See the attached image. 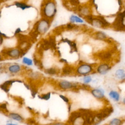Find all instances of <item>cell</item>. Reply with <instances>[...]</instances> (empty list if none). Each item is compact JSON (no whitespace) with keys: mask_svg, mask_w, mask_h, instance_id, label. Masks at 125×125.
Returning a JSON list of instances; mask_svg holds the SVG:
<instances>
[{"mask_svg":"<svg viewBox=\"0 0 125 125\" xmlns=\"http://www.w3.org/2000/svg\"><path fill=\"white\" fill-rule=\"evenodd\" d=\"M51 96V92H48L45 93L38 95V97L40 99L42 100H44V101H48L49 100H50Z\"/></svg>","mask_w":125,"mask_h":125,"instance_id":"27","label":"cell"},{"mask_svg":"<svg viewBox=\"0 0 125 125\" xmlns=\"http://www.w3.org/2000/svg\"><path fill=\"white\" fill-rule=\"evenodd\" d=\"M123 9H125V0H123Z\"/></svg>","mask_w":125,"mask_h":125,"instance_id":"46","label":"cell"},{"mask_svg":"<svg viewBox=\"0 0 125 125\" xmlns=\"http://www.w3.org/2000/svg\"><path fill=\"white\" fill-rule=\"evenodd\" d=\"M117 49L113 46L102 49L94 53V58L99 62L114 63L117 56Z\"/></svg>","mask_w":125,"mask_h":125,"instance_id":"1","label":"cell"},{"mask_svg":"<svg viewBox=\"0 0 125 125\" xmlns=\"http://www.w3.org/2000/svg\"><path fill=\"white\" fill-rule=\"evenodd\" d=\"M27 123L30 125H34L35 124V121L33 120V119H29L28 120V121H27Z\"/></svg>","mask_w":125,"mask_h":125,"instance_id":"40","label":"cell"},{"mask_svg":"<svg viewBox=\"0 0 125 125\" xmlns=\"http://www.w3.org/2000/svg\"><path fill=\"white\" fill-rule=\"evenodd\" d=\"M30 91L31 92V95L32 97L33 98H35L36 97V96H37V93H38L37 89L35 87H33V86H32L31 89Z\"/></svg>","mask_w":125,"mask_h":125,"instance_id":"34","label":"cell"},{"mask_svg":"<svg viewBox=\"0 0 125 125\" xmlns=\"http://www.w3.org/2000/svg\"><path fill=\"white\" fill-rule=\"evenodd\" d=\"M92 27L98 29H107L111 27V23L103 15H91L84 19Z\"/></svg>","mask_w":125,"mask_h":125,"instance_id":"3","label":"cell"},{"mask_svg":"<svg viewBox=\"0 0 125 125\" xmlns=\"http://www.w3.org/2000/svg\"><path fill=\"white\" fill-rule=\"evenodd\" d=\"M124 120L121 118L115 117L110 120L106 125H122Z\"/></svg>","mask_w":125,"mask_h":125,"instance_id":"23","label":"cell"},{"mask_svg":"<svg viewBox=\"0 0 125 125\" xmlns=\"http://www.w3.org/2000/svg\"><path fill=\"white\" fill-rule=\"evenodd\" d=\"M69 22L73 24H85L86 21L85 20L78 15L72 14L70 16L69 18Z\"/></svg>","mask_w":125,"mask_h":125,"instance_id":"18","label":"cell"},{"mask_svg":"<svg viewBox=\"0 0 125 125\" xmlns=\"http://www.w3.org/2000/svg\"><path fill=\"white\" fill-rule=\"evenodd\" d=\"M93 78L91 75H88L82 77L81 81L83 82V83L88 85L89 83H92Z\"/></svg>","mask_w":125,"mask_h":125,"instance_id":"26","label":"cell"},{"mask_svg":"<svg viewBox=\"0 0 125 125\" xmlns=\"http://www.w3.org/2000/svg\"><path fill=\"white\" fill-rule=\"evenodd\" d=\"M92 5L90 2L80 4L77 7V11L78 13V15L84 19L86 17L92 15Z\"/></svg>","mask_w":125,"mask_h":125,"instance_id":"11","label":"cell"},{"mask_svg":"<svg viewBox=\"0 0 125 125\" xmlns=\"http://www.w3.org/2000/svg\"><path fill=\"white\" fill-rule=\"evenodd\" d=\"M51 21L48 19L42 18L35 24L34 31L38 35H44L50 29L51 25Z\"/></svg>","mask_w":125,"mask_h":125,"instance_id":"7","label":"cell"},{"mask_svg":"<svg viewBox=\"0 0 125 125\" xmlns=\"http://www.w3.org/2000/svg\"><path fill=\"white\" fill-rule=\"evenodd\" d=\"M27 108L28 109V110H30V111H32V110H33V109H32V108H31L30 107H29V106H27Z\"/></svg>","mask_w":125,"mask_h":125,"instance_id":"47","label":"cell"},{"mask_svg":"<svg viewBox=\"0 0 125 125\" xmlns=\"http://www.w3.org/2000/svg\"><path fill=\"white\" fill-rule=\"evenodd\" d=\"M114 111V109L111 106H107L95 111L94 120L93 125H99L104 120L110 116Z\"/></svg>","mask_w":125,"mask_h":125,"instance_id":"6","label":"cell"},{"mask_svg":"<svg viewBox=\"0 0 125 125\" xmlns=\"http://www.w3.org/2000/svg\"><path fill=\"white\" fill-rule=\"evenodd\" d=\"M114 77L119 82H125V69L124 68L116 69L114 73Z\"/></svg>","mask_w":125,"mask_h":125,"instance_id":"17","label":"cell"},{"mask_svg":"<svg viewBox=\"0 0 125 125\" xmlns=\"http://www.w3.org/2000/svg\"><path fill=\"white\" fill-rule=\"evenodd\" d=\"M16 82L22 83H23L22 81L19 79H12L4 81L3 83L0 84V88L1 90L3 91L5 93H9L11 86L13 85V84Z\"/></svg>","mask_w":125,"mask_h":125,"instance_id":"14","label":"cell"},{"mask_svg":"<svg viewBox=\"0 0 125 125\" xmlns=\"http://www.w3.org/2000/svg\"><path fill=\"white\" fill-rule=\"evenodd\" d=\"M7 106V103H3L0 104V112L7 113L8 114L9 113V111Z\"/></svg>","mask_w":125,"mask_h":125,"instance_id":"29","label":"cell"},{"mask_svg":"<svg viewBox=\"0 0 125 125\" xmlns=\"http://www.w3.org/2000/svg\"><path fill=\"white\" fill-rule=\"evenodd\" d=\"M7 116L9 119L18 122H23L24 121V118L23 116L17 112H9L7 114Z\"/></svg>","mask_w":125,"mask_h":125,"instance_id":"20","label":"cell"},{"mask_svg":"<svg viewBox=\"0 0 125 125\" xmlns=\"http://www.w3.org/2000/svg\"><path fill=\"white\" fill-rule=\"evenodd\" d=\"M22 63L23 64H25L27 66H32L33 64V60L27 58L26 57H24L22 59Z\"/></svg>","mask_w":125,"mask_h":125,"instance_id":"28","label":"cell"},{"mask_svg":"<svg viewBox=\"0 0 125 125\" xmlns=\"http://www.w3.org/2000/svg\"><path fill=\"white\" fill-rule=\"evenodd\" d=\"M96 63L80 61L75 67V75L83 77L95 74V68Z\"/></svg>","mask_w":125,"mask_h":125,"instance_id":"4","label":"cell"},{"mask_svg":"<svg viewBox=\"0 0 125 125\" xmlns=\"http://www.w3.org/2000/svg\"><path fill=\"white\" fill-rule=\"evenodd\" d=\"M109 98L113 101L116 103H118L121 100V94L120 93L115 89H111L108 93Z\"/></svg>","mask_w":125,"mask_h":125,"instance_id":"19","label":"cell"},{"mask_svg":"<svg viewBox=\"0 0 125 125\" xmlns=\"http://www.w3.org/2000/svg\"><path fill=\"white\" fill-rule=\"evenodd\" d=\"M62 41L63 42H65L67 43L70 48V52H78V48H77V43L74 42V41H72L67 38H65V39H63Z\"/></svg>","mask_w":125,"mask_h":125,"instance_id":"21","label":"cell"},{"mask_svg":"<svg viewBox=\"0 0 125 125\" xmlns=\"http://www.w3.org/2000/svg\"><path fill=\"white\" fill-rule=\"evenodd\" d=\"M23 84H24L25 87L27 90H31V87H32V85H30V84H29V83H23Z\"/></svg>","mask_w":125,"mask_h":125,"instance_id":"37","label":"cell"},{"mask_svg":"<svg viewBox=\"0 0 125 125\" xmlns=\"http://www.w3.org/2000/svg\"><path fill=\"white\" fill-rule=\"evenodd\" d=\"M51 125H68L67 124L63 123L62 122H55L52 124Z\"/></svg>","mask_w":125,"mask_h":125,"instance_id":"39","label":"cell"},{"mask_svg":"<svg viewBox=\"0 0 125 125\" xmlns=\"http://www.w3.org/2000/svg\"><path fill=\"white\" fill-rule=\"evenodd\" d=\"M90 92L91 95L98 100L104 101L106 99L105 90L102 87H97L91 88Z\"/></svg>","mask_w":125,"mask_h":125,"instance_id":"13","label":"cell"},{"mask_svg":"<svg viewBox=\"0 0 125 125\" xmlns=\"http://www.w3.org/2000/svg\"><path fill=\"white\" fill-rule=\"evenodd\" d=\"M60 62H61L63 63H64L65 64H67V63H68V62L67 61V60H65V59H63V58H62V59H61L60 60Z\"/></svg>","mask_w":125,"mask_h":125,"instance_id":"41","label":"cell"},{"mask_svg":"<svg viewBox=\"0 0 125 125\" xmlns=\"http://www.w3.org/2000/svg\"><path fill=\"white\" fill-rule=\"evenodd\" d=\"M113 63L107 62H99L96 63L95 72V74H98L101 76L106 75L111 70Z\"/></svg>","mask_w":125,"mask_h":125,"instance_id":"9","label":"cell"},{"mask_svg":"<svg viewBox=\"0 0 125 125\" xmlns=\"http://www.w3.org/2000/svg\"><path fill=\"white\" fill-rule=\"evenodd\" d=\"M26 53L23 51L19 47L3 49L1 51L3 57L11 59H18L23 56Z\"/></svg>","mask_w":125,"mask_h":125,"instance_id":"8","label":"cell"},{"mask_svg":"<svg viewBox=\"0 0 125 125\" xmlns=\"http://www.w3.org/2000/svg\"><path fill=\"white\" fill-rule=\"evenodd\" d=\"M44 72L45 74L49 75H51V76L57 75L59 73L58 69L57 68L54 67L46 68L44 70Z\"/></svg>","mask_w":125,"mask_h":125,"instance_id":"25","label":"cell"},{"mask_svg":"<svg viewBox=\"0 0 125 125\" xmlns=\"http://www.w3.org/2000/svg\"><path fill=\"white\" fill-rule=\"evenodd\" d=\"M14 4L18 8L21 9L22 10H24L27 9H29L32 6L31 5L28 4L26 3L21 2V1H15Z\"/></svg>","mask_w":125,"mask_h":125,"instance_id":"24","label":"cell"},{"mask_svg":"<svg viewBox=\"0 0 125 125\" xmlns=\"http://www.w3.org/2000/svg\"><path fill=\"white\" fill-rule=\"evenodd\" d=\"M33 63L35 64V66H36L39 69H42L43 68V65L42 63L41 62V61L38 60L37 58H36L35 57H34L33 59Z\"/></svg>","mask_w":125,"mask_h":125,"instance_id":"30","label":"cell"},{"mask_svg":"<svg viewBox=\"0 0 125 125\" xmlns=\"http://www.w3.org/2000/svg\"><path fill=\"white\" fill-rule=\"evenodd\" d=\"M59 97L66 104H70V100L65 95H63L62 94H59Z\"/></svg>","mask_w":125,"mask_h":125,"instance_id":"32","label":"cell"},{"mask_svg":"<svg viewBox=\"0 0 125 125\" xmlns=\"http://www.w3.org/2000/svg\"><path fill=\"white\" fill-rule=\"evenodd\" d=\"M4 38L9 39V37H8L5 34L2 33L0 31V45H1L3 42Z\"/></svg>","mask_w":125,"mask_h":125,"instance_id":"33","label":"cell"},{"mask_svg":"<svg viewBox=\"0 0 125 125\" xmlns=\"http://www.w3.org/2000/svg\"><path fill=\"white\" fill-rule=\"evenodd\" d=\"M62 75L64 76L75 75V67L65 64L62 70Z\"/></svg>","mask_w":125,"mask_h":125,"instance_id":"16","label":"cell"},{"mask_svg":"<svg viewBox=\"0 0 125 125\" xmlns=\"http://www.w3.org/2000/svg\"></svg>","mask_w":125,"mask_h":125,"instance_id":"50","label":"cell"},{"mask_svg":"<svg viewBox=\"0 0 125 125\" xmlns=\"http://www.w3.org/2000/svg\"><path fill=\"white\" fill-rule=\"evenodd\" d=\"M21 32V29L20 28H18L16 29L15 31V33H14V36H17L19 34H21L20 33Z\"/></svg>","mask_w":125,"mask_h":125,"instance_id":"38","label":"cell"},{"mask_svg":"<svg viewBox=\"0 0 125 125\" xmlns=\"http://www.w3.org/2000/svg\"><path fill=\"white\" fill-rule=\"evenodd\" d=\"M110 28L116 31L125 32V9L117 13Z\"/></svg>","mask_w":125,"mask_h":125,"instance_id":"5","label":"cell"},{"mask_svg":"<svg viewBox=\"0 0 125 125\" xmlns=\"http://www.w3.org/2000/svg\"><path fill=\"white\" fill-rule=\"evenodd\" d=\"M82 116V113L79 110L73 111L70 114V116L68 119V123L69 124H72L73 122L78 118Z\"/></svg>","mask_w":125,"mask_h":125,"instance_id":"22","label":"cell"},{"mask_svg":"<svg viewBox=\"0 0 125 125\" xmlns=\"http://www.w3.org/2000/svg\"><path fill=\"white\" fill-rule=\"evenodd\" d=\"M92 38L98 41L104 42L108 43L109 44H111L113 41L110 40V38L107 35L106 32L103 30H96L92 33Z\"/></svg>","mask_w":125,"mask_h":125,"instance_id":"12","label":"cell"},{"mask_svg":"<svg viewBox=\"0 0 125 125\" xmlns=\"http://www.w3.org/2000/svg\"><path fill=\"white\" fill-rule=\"evenodd\" d=\"M121 103H122V104H123L125 106V97L123 98V99H122V101H121Z\"/></svg>","mask_w":125,"mask_h":125,"instance_id":"44","label":"cell"},{"mask_svg":"<svg viewBox=\"0 0 125 125\" xmlns=\"http://www.w3.org/2000/svg\"><path fill=\"white\" fill-rule=\"evenodd\" d=\"M5 125H19L17 124H15V123H13L12 122H7V123H6Z\"/></svg>","mask_w":125,"mask_h":125,"instance_id":"43","label":"cell"},{"mask_svg":"<svg viewBox=\"0 0 125 125\" xmlns=\"http://www.w3.org/2000/svg\"><path fill=\"white\" fill-rule=\"evenodd\" d=\"M67 108H68V111L69 112H71V104H68V106H67Z\"/></svg>","mask_w":125,"mask_h":125,"instance_id":"42","label":"cell"},{"mask_svg":"<svg viewBox=\"0 0 125 125\" xmlns=\"http://www.w3.org/2000/svg\"><path fill=\"white\" fill-rule=\"evenodd\" d=\"M57 12V3L55 0H43L41 5L42 18L52 21Z\"/></svg>","mask_w":125,"mask_h":125,"instance_id":"2","label":"cell"},{"mask_svg":"<svg viewBox=\"0 0 125 125\" xmlns=\"http://www.w3.org/2000/svg\"><path fill=\"white\" fill-rule=\"evenodd\" d=\"M0 17H1V11H0Z\"/></svg>","mask_w":125,"mask_h":125,"instance_id":"49","label":"cell"},{"mask_svg":"<svg viewBox=\"0 0 125 125\" xmlns=\"http://www.w3.org/2000/svg\"><path fill=\"white\" fill-rule=\"evenodd\" d=\"M6 69L8 73L11 75L18 74L22 71V66L17 63L10 64L7 66Z\"/></svg>","mask_w":125,"mask_h":125,"instance_id":"15","label":"cell"},{"mask_svg":"<svg viewBox=\"0 0 125 125\" xmlns=\"http://www.w3.org/2000/svg\"><path fill=\"white\" fill-rule=\"evenodd\" d=\"M8 0H0V2H5L6 1H7Z\"/></svg>","mask_w":125,"mask_h":125,"instance_id":"48","label":"cell"},{"mask_svg":"<svg viewBox=\"0 0 125 125\" xmlns=\"http://www.w3.org/2000/svg\"><path fill=\"white\" fill-rule=\"evenodd\" d=\"M4 60V57H3V56L0 53V62L3 61Z\"/></svg>","mask_w":125,"mask_h":125,"instance_id":"45","label":"cell"},{"mask_svg":"<svg viewBox=\"0 0 125 125\" xmlns=\"http://www.w3.org/2000/svg\"><path fill=\"white\" fill-rule=\"evenodd\" d=\"M69 0V3L72 5L78 7L80 4L79 0Z\"/></svg>","mask_w":125,"mask_h":125,"instance_id":"35","label":"cell"},{"mask_svg":"<svg viewBox=\"0 0 125 125\" xmlns=\"http://www.w3.org/2000/svg\"><path fill=\"white\" fill-rule=\"evenodd\" d=\"M79 27L80 26H79V25L71 23L70 22L66 24L65 25V28L69 30H74L79 29Z\"/></svg>","mask_w":125,"mask_h":125,"instance_id":"31","label":"cell"},{"mask_svg":"<svg viewBox=\"0 0 125 125\" xmlns=\"http://www.w3.org/2000/svg\"><path fill=\"white\" fill-rule=\"evenodd\" d=\"M80 86L78 83L71 82L66 80H62L59 81L57 83L58 87L64 91L75 90L80 88Z\"/></svg>","mask_w":125,"mask_h":125,"instance_id":"10","label":"cell"},{"mask_svg":"<svg viewBox=\"0 0 125 125\" xmlns=\"http://www.w3.org/2000/svg\"><path fill=\"white\" fill-rule=\"evenodd\" d=\"M30 76L33 79H37L40 77V74L37 72H31L30 73Z\"/></svg>","mask_w":125,"mask_h":125,"instance_id":"36","label":"cell"}]
</instances>
